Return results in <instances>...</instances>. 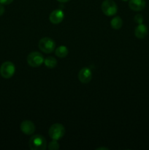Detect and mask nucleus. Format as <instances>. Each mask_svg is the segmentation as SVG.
Instances as JSON below:
<instances>
[{
	"instance_id": "9b49d317",
	"label": "nucleus",
	"mask_w": 149,
	"mask_h": 150,
	"mask_svg": "<svg viewBox=\"0 0 149 150\" xmlns=\"http://www.w3.org/2000/svg\"><path fill=\"white\" fill-rule=\"evenodd\" d=\"M148 32V30L147 26L143 23H140L135 28L134 35H135L136 38H137L138 39H143L147 36Z\"/></svg>"
},
{
	"instance_id": "412c9836",
	"label": "nucleus",
	"mask_w": 149,
	"mask_h": 150,
	"mask_svg": "<svg viewBox=\"0 0 149 150\" xmlns=\"http://www.w3.org/2000/svg\"><path fill=\"white\" fill-rule=\"evenodd\" d=\"M122 1H128V0H122Z\"/></svg>"
},
{
	"instance_id": "20e7f679",
	"label": "nucleus",
	"mask_w": 149,
	"mask_h": 150,
	"mask_svg": "<svg viewBox=\"0 0 149 150\" xmlns=\"http://www.w3.org/2000/svg\"><path fill=\"white\" fill-rule=\"evenodd\" d=\"M39 48L45 54H51L55 51L56 42L53 39L50 38H43L39 40Z\"/></svg>"
},
{
	"instance_id": "6e6552de",
	"label": "nucleus",
	"mask_w": 149,
	"mask_h": 150,
	"mask_svg": "<svg viewBox=\"0 0 149 150\" xmlns=\"http://www.w3.org/2000/svg\"><path fill=\"white\" fill-rule=\"evenodd\" d=\"M64 18V13L60 9L54 10L49 16V20L53 24H58Z\"/></svg>"
},
{
	"instance_id": "f03ea898",
	"label": "nucleus",
	"mask_w": 149,
	"mask_h": 150,
	"mask_svg": "<svg viewBox=\"0 0 149 150\" xmlns=\"http://www.w3.org/2000/svg\"><path fill=\"white\" fill-rule=\"evenodd\" d=\"M49 136L53 140H59L65 134V128L64 125L60 123H55L52 125L48 130Z\"/></svg>"
},
{
	"instance_id": "39448f33",
	"label": "nucleus",
	"mask_w": 149,
	"mask_h": 150,
	"mask_svg": "<svg viewBox=\"0 0 149 150\" xmlns=\"http://www.w3.org/2000/svg\"><path fill=\"white\" fill-rule=\"evenodd\" d=\"M44 59H45L42 54L37 51H34L28 55L26 61L31 67H37L42 65V63H44Z\"/></svg>"
},
{
	"instance_id": "2eb2a0df",
	"label": "nucleus",
	"mask_w": 149,
	"mask_h": 150,
	"mask_svg": "<svg viewBox=\"0 0 149 150\" xmlns=\"http://www.w3.org/2000/svg\"><path fill=\"white\" fill-rule=\"evenodd\" d=\"M48 148L49 150H58L59 149V144L56 140H53L49 143Z\"/></svg>"
},
{
	"instance_id": "dca6fc26",
	"label": "nucleus",
	"mask_w": 149,
	"mask_h": 150,
	"mask_svg": "<svg viewBox=\"0 0 149 150\" xmlns=\"http://www.w3.org/2000/svg\"><path fill=\"white\" fill-rule=\"evenodd\" d=\"M134 21H135V23L140 24V23H143V17L141 14H137L134 16Z\"/></svg>"
},
{
	"instance_id": "1a4fd4ad",
	"label": "nucleus",
	"mask_w": 149,
	"mask_h": 150,
	"mask_svg": "<svg viewBox=\"0 0 149 150\" xmlns=\"http://www.w3.org/2000/svg\"><path fill=\"white\" fill-rule=\"evenodd\" d=\"M20 130L26 135H32L35 131V125L30 120H24L20 124Z\"/></svg>"
},
{
	"instance_id": "0eeeda50",
	"label": "nucleus",
	"mask_w": 149,
	"mask_h": 150,
	"mask_svg": "<svg viewBox=\"0 0 149 150\" xmlns=\"http://www.w3.org/2000/svg\"><path fill=\"white\" fill-rule=\"evenodd\" d=\"M92 79V73L88 67H83L79 71L78 79L81 83H88Z\"/></svg>"
},
{
	"instance_id": "f8f14e48",
	"label": "nucleus",
	"mask_w": 149,
	"mask_h": 150,
	"mask_svg": "<svg viewBox=\"0 0 149 150\" xmlns=\"http://www.w3.org/2000/svg\"><path fill=\"white\" fill-rule=\"evenodd\" d=\"M69 54L68 48L64 45H61L58 46L56 49L55 50V54L59 58H64Z\"/></svg>"
},
{
	"instance_id": "aec40b11",
	"label": "nucleus",
	"mask_w": 149,
	"mask_h": 150,
	"mask_svg": "<svg viewBox=\"0 0 149 150\" xmlns=\"http://www.w3.org/2000/svg\"><path fill=\"white\" fill-rule=\"evenodd\" d=\"M96 150H101V149H106V150H108L109 149L108 148H105V147H99L97 148V149H96Z\"/></svg>"
},
{
	"instance_id": "6ab92c4d",
	"label": "nucleus",
	"mask_w": 149,
	"mask_h": 150,
	"mask_svg": "<svg viewBox=\"0 0 149 150\" xmlns=\"http://www.w3.org/2000/svg\"><path fill=\"white\" fill-rule=\"evenodd\" d=\"M58 1H59V2H62V3H64V2H67V1H69L70 0H57Z\"/></svg>"
},
{
	"instance_id": "423d86ee",
	"label": "nucleus",
	"mask_w": 149,
	"mask_h": 150,
	"mask_svg": "<svg viewBox=\"0 0 149 150\" xmlns=\"http://www.w3.org/2000/svg\"><path fill=\"white\" fill-rule=\"evenodd\" d=\"M102 11L105 16H112L118 12V7L112 0H105L102 4Z\"/></svg>"
},
{
	"instance_id": "f257e3e1",
	"label": "nucleus",
	"mask_w": 149,
	"mask_h": 150,
	"mask_svg": "<svg viewBox=\"0 0 149 150\" xmlns=\"http://www.w3.org/2000/svg\"><path fill=\"white\" fill-rule=\"evenodd\" d=\"M29 145L32 150H44L47 147V142L41 135H34L29 140Z\"/></svg>"
},
{
	"instance_id": "f3484780",
	"label": "nucleus",
	"mask_w": 149,
	"mask_h": 150,
	"mask_svg": "<svg viewBox=\"0 0 149 150\" xmlns=\"http://www.w3.org/2000/svg\"><path fill=\"white\" fill-rule=\"evenodd\" d=\"M13 1V0H0V4H10Z\"/></svg>"
},
{
	"instance_id": "7ed1b4c3",
	"label": "nucleus",
	"mask_w": 149,
	"mask_h": 150,
	"mask_svg": "<svg viewBox=\"0 0 149 150\" xmlns=\"http://www.w3.org/2000/svg\"><path fill=\"white\" fill-rule=\"evenodd\" d=\"M15 72V67L12 62H4L0 67V75L4 79H8L13 76Z\"/></svg>"
},
{
	"instance_id": "a211bd4d",
	"label": "nucleus",
	"mask_w": 149,
	"mask_h": 150,
	"mask_svg": "<svg viewBox=\"0 0 149 150\" xmlns=\"http://www.w3.org/2000/svg\"><path fill=\"white\" fill-rule=\"evenodd\" d=\"M4 11H5V9H4V7L3 6V4H0V16H2L4 14Z\"/></svg>"
},
{
	"instance_id": "4468645a",
	"label": "nucleus",
	"mask_w": 149,
	"mask_h": 150,
	"mask_svg": "<svg viewBox=\"0 0 149 150\" xmlns=\"http://www.w3.org/2000/svg\"><path fill=\"white\" fill-rule=\"evenodd\" d=\"M110 25L113 29H121L123 25V21L119 16H115L111 20Z\"/></svg>"
},
{
	"instance_id": "9d476101",
	"label": "nucleus",
	"mask_w": 149,
	"mask_h": 150,
	"mask_svg": "<svg viewBox=\"0 0 149 150\" xmlns=\"http://www.w3.org/2000/svg\"><path fill=\"white\" fill-rule=\"evenodd\" d=\"M146 3L145 0H129V7L133 11H142L145 7Z\"/></svg>"
},
{
	"instance_id": "ddd939ff",
	"label": "nucleus",
	"mask_w": 149,
	"mask_h": 150,
	"mask_svg": "<svg viewBox=\"0 0 149 150\" xmlns=\"http://www.w3.org/2000/svg\"><path fill=\"white\" fill-rule=\"evenodd\" d=\"M44 64L48 68H54L57 65V60L55 57H48L44 59Z\"/></svg>"
}]
</instances>
